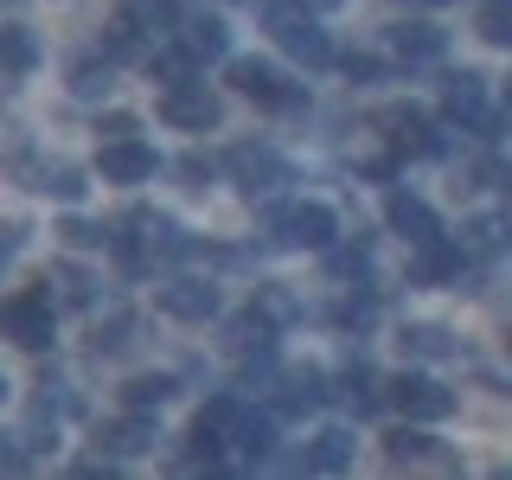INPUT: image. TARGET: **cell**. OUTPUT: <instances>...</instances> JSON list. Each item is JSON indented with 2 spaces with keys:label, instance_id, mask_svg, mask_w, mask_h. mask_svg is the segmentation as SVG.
<instances>
[{
  "label": "cell",
  "instance_id": "1",
  "mask_svg": "<svg viewBox=\"0 0 512 480\" xmlns=\"http://www.w3.org/2000/svg\"><path fill=\"white\" fill-rule=\"evenodd\" d=\"M256 20L276 32V45L295 64H308V71H327V64L340 58V52H333V39L308 20V7H301V0H256Z\"/></svg>",
  "mask_w": 512,
  "mask_h": 480
},
{
  "label": "cell",
  "instance_id": "2",
  "mask_svg": "<svg viewBox=\"0 0 512 480\" xmlns=\"http://www.w3.org/2000/svg\"><path fill=\"white\" fill-rule=\"evenodd\" d=\"M263 231H269V244H276V250H327V244H340V218H333V205H320V199L269 205Z\"/></svg>",
  "mask_w": 512,
  "mask_h": 480
},
{
  "label": "cell",
  "instance_id": "3",
  "mask_svg": "<svg viewBox=\"0 0 512 480\" xmlns=\"http://www.w3.org/2000/svg\"><path fill=\"white\" fill-rule=\"evenodd\" d=\"M0 340H13L26 352H45L58 340V308H52V295H45V282L13 288V295L0 301Z\"/></svg>",
  "mask_w": 512,
  "mask_h": 480
},
{
  "label": "cell",
  "instance_id": "4",
  "mask_svg": "<svg viewBox=\"0 0 512 480\" xmlns=\"http://www.w3.org/2000/svg\"><path fill=\"white\" fill-rule=\"evenodd\" d=\"M231 90L250 96V103L269 109V116H301V109H308V84L282 77L276 64H263V58H231Z\"/></svg>",
  "mask_w": 512,
  "mask_h": 480
},
{
  "label": "cell",
  "instance_id": "5",
  "mask_svg": "<svg viewBox=\"0 0 512 480\" xmlns=\"http://www.w3.org/2000/svg\"><path fill=\"white\" fill-rule=\"evenodd\" d=\"M442 116L461 122V128H474L487 148L500 141V128H506V116L487 103V77H480V71H455V77L442 84Z\"/></svg>",
  "mask_w": 512,
  "mask_h": 480
},
{
  "label": "cell",
  "instance_id": "6",
  "mask_svg": "<svg viewBox=\"0 0 512 480\" xmlns=\"http://www.w3.org/2000/svg\"><path fill=\"white\" fill-rule=\"evenodd\" d=\"M0 167H7L26 192H45V199H64V205H77V199L90 192V186H84V167H71V160H39V154L13 148Z\"/></svg>",
  "mask_w": 512,
  "mask_h": 480
},
{
  "label": "cell",
  "instance_id": "7",
  "mask_svg": "<svg viewBox=\"0 0 512 480\" xmlns=\"http://www.w3.org/2000/svg\"><path fill=\"white\" fill-rule=\"evenodd\" d=\"M224 167H231V180L250 192V199H276L282 186H295V167L276 154V148H256V141H237L231 154H224Z\"/></svg>",
  "mask_w": 512,
  "mask_h": 480
},
{
  "label": "cell",
  "instance_id": "8",
  "mask_svg": "<svg viewBox=\"0 0 512 480\" xmlns=\"http://www.w3.org/2000/svg\"><path fill=\"white\" fill-rule=\"evenodd\" d=\"M160 122L167 128H186V135H205V128L224 122V96L212 84H167V96H160Z\"/></svg>",
  "mask_w": 512,
  "mask_h": 480
},
{
  "label": "cell",
  "instance_id": "9",
  "mask_svg": "<svg viewBox=\"0 0 512 480\" xmlns=\"http://www.w3.org/2000/svg\"><path fill=\"white\" fill-rule=\"evenodd\" d=\"M384 397H391V404L404 410L410 423H448V416H455V404H461V397L448 391L442 378H423V372H397Z\"/></svg>",
  "mask_w": 512,
  "mask_h": 480
},
{
  "label": "cell",
  "instance_id": "10",
  "mask_svg": "<svg viewBox=\"0 0 512 480\" xmlns=\"http://www.w3.org/2000/svg\"><path fill=\"white\" fill-rule=\"evenodd\" d=\"M378 128H391V148H397V154H416V160H442V154H448L442 128L429 122L423 109H410V103L378 109Z\"/></svg>",
  "mask_w": 512,
  "mask_h": 480
},
{
  "label": "cell",
  "instance_id": "11",
  "mask_svg": "<svg viewBox=\"0 0 512 480\" xmlns=\"http://www.w3.org/2000/svg\"><path fill=\"white\" fill-rule=\"evenodd\" d=\"M96 173H103L109 186H141V180L160 173V154L141 135H116V141H103V154H96Z\"/></svg>",
  "mask_w": 512,
  "mask_h": 480
},
{
  "label": "cell",
  "instance_id": "12",
  "mask_svg": "<svg viewBox=\"0 0 512 480\" xmlns=\"http://www.w3.org/2000/svg\"><path fill=\"white\" fill-rule=\"evenodd\" d=\"M384 39H391V58L404 64V71H436L448 58V32L429 26V20H397Z\"/></svg>",
  "mask_w": 512,
  "mask_h": 480
},
{
  "label": "cell",
  "instance_id": "13",
  "mask_svg": "<svg viewBox=\"0 0 512 480\" xmlns=\"http://www.w3.org/2000/svg\"><path fill=\"white\" fill-rule=\"evenodd\" d=\"M154 301H160V314L186 320V327H205V320H218V288L199 282V276H180V282L154 288Z\"/></svg>",
  "mask_w": 512,
  "mask_h": 480
},
{
  "label": "cell",
  "instance_id": "14",
  "mask_svg": "<svg viewBox=\"0 0 512 480\" xmlns=\"http://www.w3.org/2000/svg\"><path fill=\"white\" fill-rule=\"evenodd\" d=\"M333 378L320 372V365H301V372H288L282 378V397L276 404H269V416H276V423H295V416H308V410H320V404H333Z\"/></svg>",
  "mask_w": 512,
  "mask_h": 480
},
{
  "label": "cell",
  "instance_id": "15",
  "mask_svg": "<svg viewBox=\"0 0 512 480\" xmlns=\"http://www.w3.org/2000/svg\"><path fill=\"white\" fill-rule=\"evenodd\" d=\"M237 410H244V404H237V397L224 391V397H212V404L192 416V436H186V442H192V461H205V468H212V461L224 455V436H231Z\"/></svg>",
  "mask_w": 512,
  "mask_h": 480
},
{
  "label": "cell",
  "instance_id": "16",
  "mask_svg": "<svg viewBox=\"0 0 512 480\" xmlns=\"http://www.w3.org/2000/svg\"><path fill=\"white\" fill-rule=\"evenodd\" d=\"M384 224H391L397 237H410V250H416V244H429V237H442L436 205H429V199H416V192H404V186H397L391 199H384Z\"/></svg>",
  "mask_w": 512,
  "mask_h": 480
},
{
  "label": "cell",
  "instance_id": "17",
  "mask_svg": "<svg viewBox=\"0 0 512 480\" xmlns=\"http://www.w3.org/2000/svg\"><path fill=\"white\" fill-rule=\"evenodd\" d=\"M154 436V410H128L116 423H96V455H148Z\"/></svg>",
  "mask_w": 512,
  "mask_h": 480
},
{
  "label": "cell",
  "instance_id": "18",
  "mask_svg": "<svg viewBox=\"0 0 512 480\" xmlns=\"http://www.w3.org/2000/svg\"><path fill=\"white\" fill-rule=\"evenodd\" d=\"M461 269H468V250L448 244V237H429V244H416V256H410V282H423V288L461 282Z\"/></svg>",
  "mask_w": 512,
  "mask_h": 480
},
{
  "label": "cell",
  "instance_id": "19",
  "mask_svg": "<svg viewBox=\"0 0 512 480\" xmlns=\"http://www.w3.org/2000/svg\"><path fill=\"white\" fill-rule=\"evenodd\" d=\"M384 455H391V468H455V455L436 436H423V429H391Z\"/></svg>",
  "mask_w": 512,
  "mask_h": 480
},
{
  "label": "cell",
  "instance_id": "20",
  "mask_svg": "<svg viewBox=\"0 0 512 480\" xmlns=\"http://www.w3.org/2000/svg\"><path fill=\"white\" fill-rule=\"evenodd\" d=\"M173 26H180V52L192 64H212V58L231 52V32H224L218 13H192V20H173Z\"/></svg>",
  "mask_w": 512,
  "mask_h": 480
},
{
  "label": "cell",
  "instance_id": "21",
  "mask_svg": "<svg viewBox=\"0 0 512 480\" xmlns=\"http://www.w3.org/2000/svg\"><path fill=\"white\" fill-rule=\"evenodd\" d=\"M352 455H359L352 429H320V436L301 448L295 468H308V474H346V468H352Z\"/></svg>",
  "mask_w": 512,
  "mask_h": 480
},
{
  "label": "cell",
  "instance_id": "22",
  "mask_svg": "<svg viewBox=\"0 0 512 480\" xmlns=\"http://www.w3.org/2000/svg\"><path fill=\"white\" fill-rule=\"evenodd\" d=\"M224 448H237L244 461H269L276 455V416H250V410H237V423H231V436H224Z\"/></svg>",
  "mask_w": 512,
  "mask_h": 480
},
{
  "label": "cell",
  "instance_id": "23",
  "mask_svg": "<svg viewBox=\"0 0 512 480\" xmlns=\"http://www.w3.org/2000/svg\"><path fill=\"white\" fill-rule=\"evenodd\" d=\"M327 397H340V404L352 410V416H378L384 410V391H378V372H372V365H346V372H340V391H327Z\"/></svg>",
  "mask_w": 512,
  "mask_h": 480
},
{
  "label": "cell",
  "instance_id": "24",
  "mask_svg": "<svg viewBox=\"0 0 512 480\" xmlns=\"http://www.w3.org/2000/svg\"><path fill=\"white\" fill-rule=\"evenodd\" d=\"M397 346H404V359H455L461 340L448 327H436V320H416V327L397 333Z\"/></svg>",
  "mask_w": 512,
  "mask_h": 480
},
{
  "label": "cell",
  "instance_id": "25",
  "mask_svg": "<svg viewBox=\"0 0 512 480\" xmlns=\"http://www.w3.org/2000/svg\"><path fill=\"white\" fill-rule=\"evenodd\" d=\"M224 346H231L237 359H256V352H276V327H269V320L250 308V314H237L231 327H224Z\"/></svg>",
  "mask_w": 512,
  "mask_h": 480
},
{
  "label": "cell",
  "instance_id": "26",
  "mask_svg": "<svg viewBox=\"0 0 512 480\" xmlns=\"http://www.w3.org/2000/svg\"><path fill=\"white\" fill-rule=\"evenodd\" d=\"M173 397H180V378L173 372H141V378L122 384V410H160V404H173Z\"/></svg>",
  "mask_w": 512,
  "mask_h": 480
},
{
  "label": "cell",
  "instance_id": "27",
  "mask_svg": "<svg viewBox=\"0 0 512 480\" xmlns=\"http://www.w3.org/2000/svg\"><path fill=\"white\" fill-rule=\"evenodd\" d=\"M39 39H32L26 26H0V77H26V71H39Z\"/></svg>",
  "mask_w": 512,
  "mask_h": 480
},
{
  "label": "cell",
  "instance_id": "28",
  "mask_svg": "<svg viewBox=\"0 0 512 480\" xmlns=\"http://www.w3.org/2000/svg\"><path fill=\"white\" fill-rule=\"evenodd\" d=\"M45 288H58V301L64 308H96V282L90 269H77V263H52V276H45Z\"/></svg>",
  "mask_w": 512,
  "mask_h": 480
},
{
  "label": "cell",
  "instance_id": "29",
  "mask_svg": "<svg viewBox=\"0 0 512 480\" xmlns=\"http://www.w3.org/2000/svg\"><path fill=\"white\" fill-rule=\"evenodd\" d=\"M135 333H141L135 314H109V320H96V327H90V352H96V359H122V352L135 346Z\"/></svg>",
  "mask_w": 512,
  "mask_h": 480
},
{
  "label": "cell",
  "instance_id": "30",
  "mask_svg": "<svg viewBox=\"0 0 512 480\" xmlns=\"http://www.w3.org/2000/svg\"><path fill=\"white\" fill-rule=\"evenodd\" d=\"M122 20L141 32V39H154V32H173L180 20V0H122Z\"/></svg>",
  "mask_w": 512,
  "mask_h": 480
},
{
  "label": "cell",
  "instance_id": "31",
  "mask_svg": "<svg viewBox=\"0 0 512 480\" xmlns=\"http://www.w3.org/2000/svg\"><path fill=\"white\" fill-rule=\"evenodd\" d=\"M109 90H116V64H109V58H84L71 71V96H77V103H103Z\"/></svg>",
  "mask_w": 512,
  "mask_h": 480
},
{
  "label": "cell",
  "instance_id": "32",
  "mask_svg": "<svg viewBox=\"0 0 512 480\" xmlns=\"http://www.w3.org/2000/svg\"><path fill=\"white\" fill-rule=\"evenodd\" d=\"M103 58L109 64H128V58H148V39H141L128 20H109L103 26Z\"/></svg>",
  "mask_w": 512,
  "mask_h": 480
},
{
  "label": "cell",
  "instance_id": "33",
  "mask_svg": "<svg viewBox=\"0 0 512 480\" xmlns=\"http://www.w3.org/2000/svg\"><path fill=\"white\" fill-rule=\"evenodd\" d=\"M250 308L263 314L269 327H288V320H301V301L288 295V288H276V282H263V288H256V301H250Z\"/></svg>",
  "mask_w": 512,
  "mask_h": 480
},
{
  "label": "cell",
  "instance_id": "34",
  "mask_svg": "<svg viewBox=\"0 0 512 480\" xmlns=\"http://www.w3.org/2000/svg\"><path fill=\"white\" fill-rule=\"evenodd\" d=\"M320 256H327V269H333V276H365V269H372V244H327V250H320Z\"/></svg>",
  "mask_w": 512,
  "mask_h": 480
},
{
  "label": "cell",
  "instance_id": "35",
  "mask_svg": "<svg viewBox=\"0 0 512 480\" xmlns=\"http://www.w3.org/2000/svg\"><path fill=\"white\" fill-rule=\"evenodd\" d=\"M333 320H340L346 333H365V327L378 320V295H346L340 308H333Z\"/></svg>",
  "mask_w": 512,
  "mask_h": 480
},
{
  "label": "cell",
  "instance_id": "36",
  "mask_svg": "<svg viewBox=\"0 0 512 480\" xmlns=\"http://www.w3.org/2000/svg\"><path fill=\"white\" fill-rule=\"evenodd\" d=\"M64 244L71 250H109V224H90V218H64Z\"/></svg>",
  "mask_w": 512,
  "mask_h": 480
},
{
  "label": "cell",
  "instance_id": "37",
  "mask_svg": "<svg viewBox=\"0 0 512 480\" xmlns=\"http://www.w3.org/2000/svg\"><path fill=\"white\" fill-rule=\"evenodd\" d=\"M480 39H487V45L512 39V7H506V0H480Z\"/></svg>",
  "mask_w": 512,
  "mask_h": 480
},
{
  "label": "cell",
  "instance_id": "38",
  "mask_svg": "<svg viewBox=\"0 0 512 480\" xmlns=\"http://www.w3.org/2000/svg\"><path fill=\"white\" fill-rule=\"evenodd\" d=\"M141 64H148V71L160 77V84H186V77H192V58L180 52V45H173V52H148Z\"/></svg>",
  "mask_w": 512,
  "mask_h": 480
},
{
  "label": "cell",
  "instance_id": "39",
  "mask_svg": "<svg viewBox=\"0 0 512 480\" xmlns=\"http://www.w3.org/2000/svg\"><path fill=\"white\" fill-rule=\"evenodd\" d=\"M500 231H506L500 218H474L468 231H461V250H480V256H493V250H500Z\"/></svg>",
  "mask_w": 512,
  "mask_h": 480
},
{
  "label": "cell",
  "instance_id": "40",
  "mask_svg": "<svg viewBox=\"0 0 512 480\" xmlns=\"http://www.w3.org/2000/svg\"><path fill=\"white\" fill-rule=\"evenodd\" d=\"M173 173H180V180H186L192 192H205V186H212V173H218V160H212V154H186Z\"/></svg>",
  "mask_w": 512,
  "mask_h": 480
},
{
  "label": "cell",
  "instance_id": "41",
  "mask_svg": "<svg viewBox=\"0 0 512 480\" xmlns=\"http://www.w3.org/2000/svg\"><path fill=\"white\" fill-rule=\"evenodd\" d=\"M333 64H346L352 84H378V77H384V64H378L372 52H346V58H333Z\"/></svg>",
  "mask_w": 512,
  "mask_h": 480
},
{
  "label": "cell",
  "instance_id": "42",
  "mask_svg": "<svg viewBox=\"0 0 512 480\" xmlns=\"http://www.w3.org/2000/svg\"><path fill=\"white\" fill-rule=\"evenodd\" d=\"M20 244H26V224H0V269L20 256Z\"/></svg>",
  "mask_w": 512,
  "mask_h": 480
},
{
  "label": "cell",
  "instance_id": "43",
  "mask_svg": "<svg viewBox=\"0 0 512 480\" xmlns=\"http://www.w3.org/2000/svg\"><path fill=\"white\" fill-rule=\"evenodd\" d=\"M26 461H32V455L20 448V436H0V468H7V474H20Z\"/></svg>",
  "mask_w": 512,
  "mask_h": 480
},
{
  "label": "cell",
  "instance_id": "44",
  "mask_svg": "<svg viewBox=\"0 0 512 480\" xmlns=\"http://www.w3.org/2000/svg\"><path fill=\"white\" fill-rule=\"evenodd\" d=\"M77 480H116V461L96 455V461H77Z\"/></svg>",
  "mask_w": 512,
  "mask_h": 480
},
{
  "label": "cell",
  "instance_id": "45",
  "mask_svg": "<svg viewBox=\"0 0 512 480\" xmlns=\"http://www.w3.org/2000/svg\"><path fill=\"white\" fill-rule=\"evenodd\" d=\"M135 116H103V122H96V135H109V141H116V135H135Z\"/></svg>",
  "mask_w": 512,
  "mask_h": 480
},
{
  "label": "cell",
  "instance_id": "46",
  "mask_svg": "<svg viewBox=\"0 0 512 480\" xmlns=\"http://www.w3.org/2000/svg\"><path fill=\"white\" fill-rule=\"evenodd\" d=\"M301 7H320V13H333V7H340V0H301Z\"/></svg>",
  "mask_w": 512,
  "mask_h": 480
},
{
  "label": "cell",
  "instance_id": "47",
  "mask_svg": "<svg viewBox=\"0 0 512 480\" xmlns=\"http://www.w3.org/2000/svg\"><path fill=\"white\" fill-rule=\"evenodd\" d=\"M416 7H448V0H416Z\"/></svg>",
  "mask_w": 512,
  "mask_h": 480
},
{
  "label": "cell",
  "instance_id": "48",
  "mask_svg": "<svg viewBox=\"0 0 512 480\" xmlns=\"http://www.w3.org/2000/svg\"><path fill=\"white\" fill-rule=\"evenodd\" d=\"M0 404H7V378H0Z\"/></svg>",
  "mask_w": 512,
  "mask_h": 480
}]
</instances>
